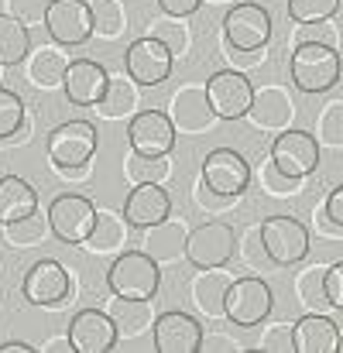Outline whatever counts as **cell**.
I'll return each mask as SVG.
<instances>
[{"label": "cell", "mask_w": 343, "mask_h": 353, "mask_svg": "<svg viewBox=\"0 0 343 353\" xmlns=\"http://www.w3.org/2000/svg\"><path fill=\"white\" fill-rule=\"evenodd\" d=\"M340 326L323 312H306L292 323V353H340Z\"/></svg>", "instance_id": "22"}, {"label": "cell", "mask_w": 343, "mask_h": 353, "mask_svg": "<svg viewBox=\"0 0 343 353\" xmlns=\"http://www.w3.org/2000/svg\"><path fill=\"white\" fill-rule=\"evenodd\" d=\"M151 336H155V350L158 353H199L203 326L189 312H175L172 309V312L155 316Z\"/></svg>", "instance_id": "17"}, {"label": "cell", "mask_w": 343, "mask_h": 353, "mask_svg": "<svg viewBox=\"0 0 343 353\" xmlns=\"http://www.w3.org/2000/svg\"><path fill=\"white\" fill-rule=\"evenodd\" d=\"M261 350L264 353H292V326H288V323L268 326V333L261 336Z\"/></svg>", "instance_id": "42"}, {"label": "cell", "mask_w": 343, "mask_h": 353, "mask_svg": "<svg viewBox=\"0 0 343 353\" xmlns=\"http://www.w3.org/2000/svg\"><path fill=\"white\" fill-rule=\"evenodd\" d=\"M69 292H72V278H69V271H66L59 261H52V257H41L38 264H31L28 274H24V281H21V295H24L31 305H41V309L62 305V302L69 299Z\"/></svg>", "instance_id": "11"}, {"label": "cell", "mask_w": 343, "mask_h": 353, "mask_svg": "<svg viewBox=\"0 0 343 353\" xmlns=\"http://www.w3.org/2000/svg\"><path fill=\"white\" fill-rule=\"evenodd\" d=\"M323 271L326 268H306L299 278H295V295H299V302L306 305V309H320V305H326V295H323Z\"/></svg>", "instance_id": "37"}, {"label": "cell", "mask_w": 343, "mask_h": 353, "mask_svg": "<svg viewBox=\"0 0 343 353\" xmlns=\"http://www.w3.org/2000/svg\"><path fill=\"white\" fill-rule=\"evenodd\" d=\"M323 295H326V305L330 309H343V264H330L326 271H323Z\"/></svg>", "instance_id": "41"}, {"label": "cell", "mask_w": 343, "mask_h": 353, "mask_svg": "<svg viewBox=\"0 0 343 353\" xmlns=\"http://www.w3.org/2000/svg\"><path fill=\"white\" fill-rule=\"evenodd\" d=\"M237 250V234L227 223H203L186 234V250L182 257L199 271V268H224Z\"/></svg>", "instance_id": "9"}, {"label": "cell", "mask_w": 343, "mask_h": 353, "mask_svg": "<svg viewBox=\"0 0 343 353\" xmlns=\"http://www.w3.org/2000/svg\"><path fill=\"white\" fill-rule=\"evenodd\" d=\"M224 38L233 52H264L271 41V14L261 3H233L224 17Z\"/></svg>", "instance_id": "8"}, {"label": "cell", "mask_w": 343, "mask_h": 353, "mask_svg": "<svg viewBox=\"0 0 343 353\" xmlns=\"http://www.w3.org/2000/svg\"><path fill=\"white\" fill-rule=\"evenodd\" d=\"M244 117H251L257 130H285V127H292L295 103L285 86H254V97H251V107Z\"/></svg>", "instance_id": "20"}, {"label": "cell", "mask_w": 343, "mask_h": 353, "mask_svg": "<svg viewBox=\"0 0 343 353\" xmlns=\"http://www.w3.org/2000/svg\"><path fill=\"white\" fill-rule=\"evenodd\" d=\"M90 7V21H93V34L114 41L127 31V10L120 0H86Z\"/></svg>", "instance_id": "32"}, {"label": "cell", "mask_w": 343, "mask_h": 353, "mask_svg": "<svg viewBox=\"0 0 343 353\" xmlns=\"http://www.w3.org/2000/svg\"><path fill=\"white\" fill-rule=\"evenodd\" d=\"M257 182H261V189H264L268 196H275V199H288V196L302 185V179H288V175H282L268 158H264L261 168H257Z\"/></svg>", "instance_id": "38"}, {"label": "cell", "mask_w": 343, "mask_h": 353, "mask_svg": "<svg viewBox=\"0 0 343 353\" xmlns=\"http://www.w3.org/2000/svg\"><path fill=\"white\" fill-rule=\"evenodd\" d=\"M3 236H7V243H14L21 250L24 247H41L48 240V220L35 210V213H28L14 223H3Z\"/></svg>", "instance_id": "34"}, {"label": "cell", "mask_w": 343, "mask_h": 353, "mask_svg": "<svg viewBox=\"0 0 343 353\" xmlns=\"http://www.w3.org/2000/svg\"><path fill=\"white\" fill-rule=\"evenodd\" d=\"M158 7L161 14H172V17H193L203 7V0H158Z\"/></svg>", "instance_id": "46"}, {"label": "cell", "mask_w": 343, "mask_h": 353, "mask_svg": "<svg viewBox=\"0 0 343 353\" xmlns=\"http://www.w3.org/2000/svg\"><path fill=\"white\" fill-rule=\"evenodd\" d=\"M316 141L320 148H343V100H330L320 110V123H316Z\"/></svg>", "instance_id": "35"}, {"label": "cell", "mask_w": 343, "mask_h": 353, "mask_svg": "<svg viewBox=\"0 0 343 353\" xmlns=\"http://www.w3.org/2000/svg\"><path fill=\"white\" fill-rule=\"evenodd\" d=\"M0 353H35V347H28L21 340H10V343H0Z\"/></svg>", "instance_id": "50"}, {"label": "cell", "mask_w": 343, "mask_h": 353, "mask_svg": "<svg viewBox=\"0 0 343 353\" xmlns=\"http://www.w3.org/2000/svg\"><path fill=\"white\" fill-rule=\"evenodd\" d=\"M323 210H326V216H330V220H333L337 227H343V185L330 189V196H326Z\"/></svg>", "instance_id": "47"}, {"label": "cell", "mask_w": 343, "mask_h": 353, "mask_svg": "<svg viewBox=\"0 0 343 353\" xmlns=\"http://www.w3.org/2000/svg\"><path fill=\"white\" fill-rule=\"evenodd\" d=\"M165 216H172V196L158 182H144V185H134L127 192V199H124V223L127 227L144 230Z\"/></svg>", "instance_id": "21"}, {"label": "cell", "mask_w": 343, "mask_h": 353, "mask_svg": "<svg viewBox=\"0 0 343 353\" xmlns=\"http://www.w3.org/2000/svg\"><path fill=\"white\" fill-rule=\"evenodd\" d=\"M124 175H127L130 185H144V182L161 185L172 175V161H168V154H137V151H130L124 158Z\"/></svg>", "instance_id": "30"}, {"label": "cell", "mask_w": 343, "mask_h": 353, "mask_svg": "<svg viewBox=\"0 0 343 353\" xmlns=\"http://www.w3.org/2000/svg\"><path fill=\"white\" fill-rule=\"evenodd\" d=\"M148 34L158 38L175 59L189 52V28H186V17H172V14L151 17V21H148Z\"/></svg>", "instance_id": "33"}, {"label": "cell", "mask_w": 343, "mask_h": 353, "mask_svg": "<svg viewBox=\"0 0 343 353\" xmlns=\"http://www.w3.org/2000/svg\"><path fill=\"white\" fill-rule=\"evenodd\" d=\"M41 350L45 353H72V343H69V336H59V340H48Z\"/></svg>", "instance_id": "49"}, {"label": "cell", "mask_w": 343, "mask_h": 353, "mask_svg": "<svg viewBox=\"0 0 343 353\" xmlns=\"http://www.w3.org/2000/svg\"><path fill=\"white\" fill-rule=\"evenodd\" d=\"M257 236H261V247H264L271 264L288 268V264H299L309 254V230L295 216H285V213L268 216L257 227Z\"/></svg>", "instance_id": "6"}, {"label": "cell", "mask_w": 343, "mask_h": 353, "mask_svg": "<svg viewBox=\"0 0 343 353\" xmlns=\"http://www.w3.org/2000/svg\"><path fill=\"white\" fill-rule=\"evenodd\" d=\"M107 285L120 299H155L161 274H158V264L144 250H124L107 271Z\"/></svg>", "instance_id": "5"}, {"label": "cell", "mask_w": 343, "mask_h": 353, "mask_svg": "<svg viewBox=\"0 0 343 353\" xmlns=\"http://www.w3.org/2000/svg\"><path fill=\"white\" fill-rule=\"evenodd\" d=\"M172 65H175V55L151 34L130 41L127 55H124V69L127 76L137 83V86H158L172 76Z\"/></svg>", "instance_id": "12"}, {"label": "cell", "mask_w": 343, "mask_h": 353, "mask_svg": "<svg viewBox=\"0 0 343 353\" xmlns=\"http://www.w3.org/2000/svg\"><path fill=\"white\" fill-rule=\"evenodd\" d=\"M110 316L117 330V340H137L151 330L155 323V309H151V299H120L114 295V302L104 309Z\"/></svg>", "instance_id": "24"}, {"label": "cell", "mask_w": 343, "mask_h": 353, "mask_svg": "<svg viewBox=\"0 0 343 353\" xmlns=\"http://www.w3.org/2000/svg\"><path fill=\"white\" fill-rule=\"evenodd\" d=\"M107 69L93 59H72L62 76V93L72 107H93L107 90Z\"/></svg>", "instance_id": "19"}, {"label": "cell", "mask_w": 343, "mask_h": 353, "mask_svg": "<svg viewBox=\"0 0 343 353\" xmlns=\"http://www.w3.org/2000/svg\"><path fill=\"white\" fill-rule=\"evenodd\" d=\"M45 220H48V234L55 240L79 247L90 234L93 220H97V206H93V199H86L79 192H62L48 203Z\"/></svg>", "instance_id": "7"}, {"label": "cell", "mask_w": 343, "mask_h": 353, "mask_svg": "<svg viewBox=\"0 0 343 353\" xmlns=\"http://www.w3.org/2000/svg\"><path fill=\"white\" fill-rule=\"evenodd\" d=\"M199 182L206 189H213L217 196H244V189L251 185V165L240 151L233 148H217L203 158V175Z\"/></svg>", "instance_id": "10"}, {"label": "cell", "mask_w": 343, "mask_h": 353, "mask_svg": "<svg viewBox=\"0 0 343 353\" xmlns=\"http://www.w3.org/2000/svg\"><path fill=\"white\" fill-rule=\"evenodd\" d=\"M313 230H316V236H326V240H343V227H337V223L326 216L323 206L313 213Z\"/></svg>", "instance_id": "45"}, {"label": "cell", "mask_w": 343, "mask_h": 353, "mask_svg": "<svg viewBox=\"0 0 343 353\" xmlns=\"http://www.w3.org/2000/svg\"><path fill=\"white\" fill-rule=\"evenodd\" d=\"M31 52L28 28L14 14H0V65H17Z\"/></svg>", "instance_id": "31"}, {"label": "cell", "mask_w": 343, "mask_h": 353, "mask_svg": "<svg viewBox=\"0 0 343 353\" xmlns=\"http://www.w3.org/2000/svg\"><path fill=\"white\" fill-rule=\"evenodd\" d=\"M288 72L299 93H330L340 83V55L330 41H302L288 59Z\"/></svg>", "instance_id": "1"}, {"label": "cell", "mask_w": 343, "mask_h": 353, "mask_svg": "<svg viewBox=\"0 0 343 353\" xmlns=\"http://www.w3.org/2000/svg\"><path fill=\"white\" fill-rule=\"evenodd\" d=\"M100 134L90 120H69L59 123L48 134V161L59 172H83L90 165V158L97 154Z\"/></svg>", "instance_id": "2"}, {"label": "cell", "mask_w": 343, "mask_h": 353, "mask_svg": "<svg viewBox=\"0 0 343 353\" xmlns=\"http://www.w3.org/2000/svg\"><path fill=\"white\" fill-rule=\"evenodd\" d=\"M0 69H3V65H0Z\"/></svg>", "instance_id": "52"}, {"label": "cell", "mask_w": 343, "mask_h": 353, "mask_svg": "<svg viewBox=\"0 0 343 353\" xmlns=\"http://www.w3.org/2000/svg\"><path fill=\"white\" fill-rule=\"evenodd\" d=\"M271 305H275V295L264 278H233L224 299V319H230L240 330H251L271 316Z\"/></svg>", "instance_id": "4"}, {"label": "cell", "mask_w": 343, "mask_h": 353, "mask_svg": "<svg viewBox=\"0 0 343 353\" xmlns=\"http://www.w3.org/2000/svg\"><path fill=\"white\" fill-rule=\"evenodd\" d=\"M48 3H52V0H7V14H14V17L28 28V24H41V21H45Z\"/></svg>", "instance_id": "40"}, {"label": "cell", "mask_w": 343, "mask_h": 353, "mask_svg": "<svg viewBox=\"0 0 343 353\" xmlns=\"http://www.w3.org/2000/svg\"><path fill=\"white\" fill-rule=\"evenodd\" d=\"M66 65H69V55L59 45H41V48L28 52V79L38 90H59Z\"/></svg>", "instance_id": "27"}, {"label": "cell", "mask_w": 343, "mask_h": 353, "mask_svg": "<svg viewBox=\"0 0 343 353\" xmlns=\"http://www.w3.org/2000/svg\"><path fill=\"white\" fill-rule=\"evenodd\" d=\"M41 24L52 34V41L55 45H66V48L86 45L93 38V21H90L86 0H52Z\"/></svg>", "instance_id": "13"}, {"label": "cell", "mask_w": 343, "mask_h": 353, "mask_svg": "<svg viewBox=\"0 0 343 353\" xmlns=\"http://www.w3.org/2000/svg\"><path fill=\"white\" fill-rule=\"evenodd\" d=\"M320 158H323L320 141L299 127L278 130V137L271 141V151H268V161L288 179H309L320 168Z\"/></svg>", "instance_id": "3"}, {"label": "cell", "mask_w": 343, "mask_h": 353, "mask_svg": "<svg viewBox=\"0 0 343 353\" xmlns=\"http://www.w3.org/2000/svg\"><path fill=\"white\" fill-rule=\"evenodd\" d=\"M168 120H172L175 134H203V130H210L217 123V114L210 107L206 86H199V83L179 86V93L168 103Z\"/></svg>", "instance_id": "15"}, {"label": "cell", "mask_w": 343, "mask_h": 353, "mask_svg": "<svg viewBox=\"0 0 343 353\" xmlns=\"http://www.w3.org/2000/svg\"><path fill=\"white\" fill-rule=\"evenodd\" d=\"M196 206L199 210H210V213H224L230 206H237V196H217L213 189H206L203 182L196 185Z\"/></svg>", "instance_id": "44"}, {"label": "cell", "mask_w": 343, "mask_h": 353, "mask_svg": "<svg viewBox=\"0 0 343 353\" xmlns=\"http://www.w3.org/2000/svg\"><path fill=\"white\" fill-rule=\"evenodd\" d=\"M72 353H107L117 347V330L104 309H79L66 330Z\"/></svg>", "instance_id": "18"}, {"label": "cell", "mask_w": 343, "mask_h": 353, "mask_svg": "<svg viewBox=\"0 0 343 353\" xmlns=\"http://www.w3.org/2000/svg\"><path fill=\"white\" fill-rule=\"evenodd\" d=\"M127 144L137 154H172L175 127H172L168 114H161V110L130 114V120H127Z\"/></svg>", "instance_id": "16"}, {"label": "cell", "mask_w": 343, "mask_h": 353, "mask_svg": "<svg viewBox=\"0 0 343 353\" xmlns=\"http://www.w3.org/2000/svg\"><path fill=\"white\" fill-rule=\"evenodd\" d=\"M230 281L233 274H227L224 268H199V274L193 278V302L206 319H224V299Z\"/></svg>", "instance_id": "25"}, {"label": "cell", "mask_w": 343, "mask_h": 353, "mask_svg": "<svg viewBox=\"0 0 343 353\" xmlns=\"http://www.w3.org/2000/svg\"><path fill=\"white\" fill-rule=\"evenodd\" d=\"M206 97H210V107L217 120H240L251 107V97H254V86L244 72L237 69H220L210 76L206 83Z\"/></svg>", "instance_id": "14"}, {"label": "cell", "mask_w": 343, "mask_h": 353, "mask_svg": "<svg viewBox=\"0 0 343 353\" xmlns=\"http://www.w3.org/2000/svg\"><path fill=\"white\" fill-rule=\"evenodd\" d=\"M124 243H127L124 216H117L114 210H97V220L79 247H86L90 254H117V250H124Z\"/></svg>", "instance_id": "28"}, {"label": "cell", "mask_w": 343, "mask_h": 353, "mask_svg": "<svg viewBox=\"0 0 343 353\" xmlns=\"http://www.w3.org/2000/svg\"><path fill=\"white\" fill-rule=\"evenodd\" d=\"M206 3H237V0H206Z\"/></svg>", "instance_id": "51"}, {"label": "cell", "mask_w": 343, "mask_h": 353, "mask_svg": "<svg viewBox=\"0 0 343 353\" xmlns=\"http://www.w3.org/2000/svg\"><path fill=\"white\" fill-rule=\"evenodd\" d=\"M35 210H38V192L21 175H3L0 179V227L14 223Z\"/></svg>", "instance_id": "29"}, {"label": "cell", "mask_w": 343, "mask_h": 353, "mask_svg": "<svg viewBox=\"0 0 343 353\" xmlns=\"http://www.w3.org/2000/svg\"><path fill=\"white\" fill-rule=\"evenodd\" d=\"M186 223L182 220H172V216H165V220H158V223H151V227H144V240H141V250L155 261V264H172V261H179L182 257V250H186Z\"/></svg>", "instance_id": "23"}, {"label": "cell", "mask_w": 343, "mask_h": 353, "mask_svg": "<svg viewBox=\"0 0 343 353\" xmlns=\"http://www.w3.org/2000/svg\"><path fill=\"white\" fill-rule=\"evenodd\" d=\"M340 0H288V17L295 24H323L337 14Z\"/></svg>", "instance_id": "36"}, {"label": "cell", "mask_w": 343, "mask_h": 353, "mask_svg": "<svg viewBox=\"0 0 343 353\" xmlns=\"http://www.w3.org/2000/svg\"><path fill=\"white\" fill-rule=\"evenodd\" d=\"M237 247H240V257L247 261V268H264V261H268V254H264V247H261V236H257V227H251L247 234L237 240ZM271 264V261H268Z\"/></svg>", "instance_id": "43"}, {"label": "cell", "mask_w": 343, "mask_h": 353, "mask_svg": "<svg viewBox=\"0 0 343 353\" xmlns=\"http://www.w3.org/2000/svg\"><path fill=\"white\" fill-rule=\"evenodd\" d=\"M141 86L127 76V72H114V76H107V90H104V97L93 103L97 107V114L107 120H120V117H130L134 110H137V93Z\"/></svg>", "instance_id": "26"}, {"label": "cell", "mask_w": 343, "mask_h": 353, "mask_svg": "<svg viewBox=\"0 0 343 353\" xmlns=\"http://www.w3.org/2000/svg\"><path fill=\"white\" fill-rule=\"evenodd\" d=\"M24 100L14 93V90H3L0 86V141H7L21 123H24Z\"/></svg>", "instance_id": "39"}, {"label": "cell", "mask_w": 343, "mask_h": 353, "mask_svg": "<svg viewBox=\"0 0 343 353\" xmlns=\"http://www.w3.org/2000/svg\"><path fill=\"white\" fill-rule=\"evenodd\" d=\"M210 350H227V353H233V350H240V343L237 340H227V336H206V340H199V353H210Z\"/></svg>", "instance_id": "48"}]
</instances>
